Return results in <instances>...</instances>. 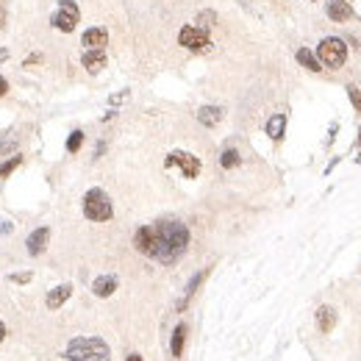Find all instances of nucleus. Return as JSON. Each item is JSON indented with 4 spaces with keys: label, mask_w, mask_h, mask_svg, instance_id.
<instances>
[{
    "label": "nucleus",
    "mask_w": 361,
    "mask_h": 361,
    "mask_svg": "<svg viewBox=\"0 0 361 361\" xmlns=\"http://www.w3.org/2000/svg\"><path fill=\"white\" fill-rule=\"evenodd\" d=\"M156 231V245H153V258L161 264H175L189 248V228L178 220H161L153 225Z\"/></svg>",
    "instance_id": "nucleus-1"
},
{
    "label": "nucleus",
    "mask_w": 361,
    "mask_h": 361,
    "mask_svg": "<svg viewBox=\"0 0 361 361\" xmlns=\"http://www.w3.org/2000/svg\"><path fill=\"white\" fill-rule=\"evenodd\" d=\"M64 356L69 361H109L111 350H109V345L98 336H78L67 345Z\"/></svg>",
    "instance_id": "nucleus-2"
},
{
    "label": "nucleus",
    "mask_w": 361,
    "mask_h": 361,
    "mask_svg": "<svg viewBox=\"0 0 361 361\" xmlns=\"http://www.w3.org/2000/svg\"><path fill=\"white\" fill-rule=\"evenodd\" d=\"M84 214L92 223H106V220H111L114 208H111L109 195H106L103 189H89V192L84 195Z\"/></svg>",
    "instance_id": "nucleus-3"
},
{
    "label": "nucleus",
    "mask_w": 361,
    "mask_h": 361,
    "mask_svg": "<svg viewBox=\"0 0 361 361\" xmlns=\"http://www.w3.org/2000/svg\"><path fill=\"white\" fill-rule=\"evenodd\" d=\"M317 56H320V61H322L325 67L339 69L342 64H345V59H347V45H345V39H339V36H328V39H322L320 47H317Z\"/></svg>",
    "instance_id": "nucleus-4"
},
{
    "label": "nucleus",
    "mask_w": 361,
    "mask_h": 361,
    "mask_svg": "<svg viewBox=\"0 0 361 361\" xmlns=\"http://www.w3.org/2000/svg\"><path fill=\"white\" fill-rule=\"evenodd\" d=\"M50 22H53V28H59L61 34H73V31L78 28V22H81L78 3H75V0H59V9H56V14L50 17Z\"/></svg>",
    "instance_id": "nucleus-5"
},
{
    "label": "nucleus",
    "mask_w": 361,
    "mask_h": 361,
    "mask_svg": "<svg viewBox=\"0 0 361 361\" xmlns=\"http://www.w3.org/2000/svg\"><path fill=\"white\" fill-rule=\"evenodd\" d=\"M178 45H183L186 50H195V53H203L211 45V39H208V34L203 28H198V25H183L178 34Z\"/></svg>",
    "instance_id": "nucleus-6"
},
{
    "label": "nucleus",
    "mask_w": 361,
    "mask_h": 361,
    "mask_svg": "<svg viewBox=\"0 0 361 361\" xmlns=\"http://www.w3.org/2000/svg\"><path fill=\"white\" fill-rule=\"evenodd\" d=\"M175 164L183 170V175H186V178H198V175H200V161H198V156H192V153L173 150V153L164 158V167H175Z\"/></svg>",
    "instance_id": "nucleus-7"
},
{
    "label": "nucleus",
    "mask_w": 361,
    "mask_h": 361,
    "mask_svg": "<svg viewBox=\"0 0 361 361\" xmlns=\"http://www.w3.org/2000/svg\"><path fill=\"white\" fill-rule=\"evenodd\" d=\"M47 242H50V228H36L28 239H25V250L31 256H42L47 250Z\"/></svg>",
    "instance_id": "nucleus-8"
},
{
    "label": "nucleus",
    "mask_w": 361,
    "mask_h": 361,
    "mask_svg": "<svg viewBox=\"0 0 361 361\" xmlns=\"http://www.w3.org/2000/svg\"><path fill=\"white\" fill-rule=\"evenodd\" d=\"M153 245H156V231L153 225H142L134 236V248L142 253V256H153Z\"/></svg>",
    "instance_id": "nucleus-9"
},
{
    "label": "nucleus",
    "mask_w": 361,
    "mask_h": 361,
    "mask_svg": "<svg viewBox=\"0 0 361 361\" xmlns=\"http://www.w3.org/2000/svg\"><path fill=\"white\" fill-rule=\"evenodd\" d=\"M81 45L86 50H103L109 45V34H106V28H86L81 36Z\"/></svg>",
    "instance_id": "nucleus-10"
},
{
    "label": "nucleus",
    "mask_w": 361,
    "mask_h": 361,
    "mask_svg": "<svg viewBox=\"0 0 361 361\" xmlns=\"http://www.w3.org/2000/svg\"><path fill=\"white\" fill-rule=\"evenodd\" d=\"M325 11H328V17H331L333 22H347V20H353V6L347 3V0H328Z\"/></svg>",
    "instance_id": "nucleus-11"
},
{
    "label": "nucleus",
    "mask_w": 361,
    "mask_h": 361,
    "mask_svg": "<svg viewBox=\"0 0 361 361\" xmlns=\"http://www.w3.org/2000/svg\"><path fill=\"white\" fill-rule=\"evenodd\" d=\"M69 295H73V286H69V283H61V286L50 289L47 297H45L47 308H61V306H64V303L69 300Z\"/></svg>",
    "instance_id": "nucleus-12"
},
{
    "label": "nucleus",
    "mask_w": 361,
    "mask_h": 361,
    "mask_svg": "<svg viewBox=\"0 0 361 361\" xmlns=\"http://www.w3.org/2000/svg\"><path fill=\"white\" fill-rule=\"evenodd\" d=\"M81 64L86 67V73H100V69L106 67V53L103 50H86L84 56H81Z\"/></svg>",
    "instance_id": "nucleus-13"
},
{
    "label": "nucleus",
    "mask_w": 361,
    "mask_h": 361,
    "mask_svg": "<svg viewBox=\"0 0 361 361\" xmlns=\"http://www.w3.org/2000/svg\"><path fill=\"white\" fill-rule=\"evenodd\" d=\"M333 325H336V311H333L331 306H320V308H317V328H320L322 333H331Z\"/></svg>",
    "instance_id": "nucleus-14"
},
{
    "label": "nucleus",
    "mask_w": 361,
    "mask_h": 361,
    "mask_svg": "<svg viewBox=\"0 0 361 361\" xmlns=\"http://www.w3.org/2000/svg\"><path fill=\"white\" fill-rule=\"evenodd\" d=\"M114 289H117V275H100L92 283V292L98 297H109V295H114Z\"/></svg>",
    "instance_id": "nucleus-15"
},
{
    "label": "nucleus",
    "mask_w": 361,
    "mask_h": 361,
    "mask_svg": "<svg viewBox=\"0 0 361 361\" xmlns=\"http://www.w3.org/2000/svg\"><path fill=\"white\" fill-rule=\"evenodd\" d=\"M198 119H200V125H206V128H214V125L223 119V109H220V106H203V109L198 111Z\"/></svg>",
    "instance_id": "nucleus-16"
},
{
    "label": "nucleus",
    "mask_w": 361,
    "mask_h": 361,
    "mask_svg": "<svg viewBox=\"0 0 361 361\" xmlns=\"http://www.w3.org/2000/svg\"><path fill=\"white\" fill-rule=\"evenodd\" d=\"M283 131H286V114H272V117L267 119V134L270 139H281L283 136Z\"/></svg>",
    "instance_id": "nucleus-17"
},
{
    "label": "nucleus",
    "mask_w": 361,
    "mask_h": 361,
    "mask_svg": "<svg viewBox=\"0 0 361 361\" xmlns=\"http://www.w3.org/2000/svg\"><path fill=\"white\" fill-rule=\"evenodd\" d=\"M206 275H208V270L198 272V275H192V281L186 283V289H183V297L178 300V311H181V308H183V306H186V303H189V297H192L195 292H198V286H200V283L206 281Z\"/></svg>",
    "instance_id": "nucleus-18"
},
{
    "label": "nucleus",
    "mask_w": 361,
    "mask_h": 361,
    "mask_svg": "<svg viewBox=\"0 0 361 361\" xmlns=\"http://www.w3.org/2000/svg\"><path fill=\"white\" fill-rule=\"evenodd\" d=\"M297 61H300L306 69H311V73H320V69H322V67H320V59H317V56H314L308 47H300V50H297Z\"/></svg>",
    "instance_id": "nucleus-19"
},
{
    "label": "nucleus",
    "mask_w": 361,
    "mask_h": 361,
    "mask_svg": "<svg viewBox=\"0 0 361 361\" xmlns=\"http://www.w3.org/2000/svg\"><path fill=\"white\" fill-rule=\"evenodd\" d=\"M183 342H186V325H178L173 331V342H170V353H173L175 358L183 353Z\"/></svg>",
    "instance_id": "nucleus-20"
},
{
    "label": "nucleus",
    "mask_w": 361,
    "mask_h": 361,
    "mask_svg": "<svg viewBox=\"0 0 361 361\" xmlns=\"http://www.w3.org/2000/svg\"><path fill=\"white\" fill-rule=\"evenodd\" d=\"M20 164H22V156H11V158H6V161L0 164V178H9V175L14 173Z\"/></svg>",
    "instance_id": "nucleus-21"
},
{
    "label": "nucleus",
    "mask_w": 361,
    "mask_h": 361,
    "mask_svg": "<svg viewBox=\"0 0 361 361\" xmlns=\"http://www.w3.org/2000/svg\"><path fill=\"white\" fill-rule=\"evenodd\" d=\"M81 145H84V131H73L67 136V153H78Z\"/></svg>",
    "instance_id": "nucleus-22"
},
{
    "label": "nucleus",
    "mask_w": 361,
    "mask_h": 361,
    "mask_svg": "<svg viewBox=\"0 0 361 361\" xmlns=\"http://www.w3.org/2000/svg\"><path fill=\"white\" fill-rule=\"evenodd\" d=\"M239 161H242V158H239V153H236V150H231V148H228L225 150V153L223 156H220V164H223V167L225 170H231V167H236V164Z\"/></svg>",
    "instance_id": "nucleus-23"
},
{
    "label": "nucleus",
    "mask_w": 361,
    "mask_h": 361,
    "mask_svg": "<svg viewBox=\"0 0 361 361\" xmlns=\"http://www.w3.org/2000/svg\"><path fill=\"white\" fill-rule=\"evenodd\" d=\"M214 20H217V14H214V11H200V14H198V28L208 31L214 25Z\"/></svg>",
    "instance_id": "nucleus-24"
},
{
    "label": "nucleus",
    "mask_w": 361,
    "mask_h": 361,
    "mask_svg": "<svg viewBox=\"0 0 361 361\" xmlns=\"http://www.w3.org/2000/svg\"><path fill=\"white\" fill-rule=\"evenodd\" d=\"M347 94H350V100H353V106H356V111H361V94H358V89L356 86H347Z\"/></svg>",
    "instance_id": "nucleus-25"
},
{
    "label": "nucleus",
    "mask_w": 361,
    "mask_h": 361,
    "mask_svg": "<svg viewBox=\"0 0 361 361\" xmlns=\"http://www.w3.org/2000/svg\"><path fill=\"white\" fill-rule=\"evenodd\" d=\"M14 145H17V139H14V136H3V139H0V156H3L9 148H14Z\"/></svg>",
    "instance_id": "nucleus-26"
},
{
    "label": "nucleus",
    "mask_w": 361,
    "mask_h": 361,
    "mask_svg": "<svg viewBox=\"0 0 361 361\" xmlns=\"http://www.w3.org/2000/svg\"><path fill=\"white\" fill-rule=\"evenodd\" d=\"M11 231H14V225H11L9 220H0V233L6 236V233H11Z\"/></svg>",
    "instance_id": "nucleus-27"
},
{
    "label": "nucleus",
    "mask_w": 361,
    "mask_h": 361,
    "mask_svg": "<svg viewBox=\"0 0 361 361\" xmlns=\"http://www.w3.org/2000/svg\"><path fill=\"white\" fill-rule=\"evenodd\" d=\"M39 61H42V56L34 53V56H28V59H25V67H34V64H39Z\"/></svg>",
    "instance_id": "nucleus-28"
},
{
    "label": "nucleus",
    "mask_w": 361,
    "mask_h": 361,
    "mask_svg": "<svg viewBox=\"0 0 361 361\" xmlns=\"http://www.w3.org/2000/svg\"><path fill=\"white\" fill-rule=\"evenodd\" d=\"M6 92H9V81H6L3 75H0V98H3Z\"/></svg>",
    "instance_id": "nucleus-29"
},
{
    "label": "nucleus",
    "mask_w": 361,
    "mask_h": 361,
    "mask_svg": "<svg viewBox=\"0 0 361 361\" xmlns=\"http://www.w3.org/2000/svg\"><path fill=\"white\" fill-rule=\"evenodd\" d=\"M28 278H31V272H20V275H14V281H17V283H25Z\"/></svg>",
    "instance_id": "nucleus-30"
},
{
    "label": "nucleus",
    "mask_w": 361,
    "mask_h": 361,
    "mask_svg": "<svg viewBox=\"0 0 361 361\" xmlns=\"http://www.w3.org/2000/svg\"><path fill=\"white\" fill-rule=\"evenodd\" d=\"M6 339V325H3V320H0V342Z\"/></svg>",
    "instance_id": "nucleus-31"
},
{
    "label": "nucleus",
    "mask_w": 361,
    "mask_h": 361,
    "mask_svg": "<svg viewBox=\"0 0 361 361\" xmlns=\"http://www.w3.org/2000/svg\"><path fill=\"white\" fill-rule=\"evenodd\" d=\"M128 361H142V356H139V353H131V356H128Z\"/></svg>",
    "instance_id": "nucleus-32"
},
{
    "label": "nucleus",
    "mask_w": 361,
    "mask_h": 361,
    "mask_svg": "<svg viewBox=\"0 0 361 361\" xmlns=\"http://www.w3.org/2000/svg\"><path fill=\"white\" fill-rule=\"evenodd\" d=\"M6 56H9V50H0V61H6Z\"/></svg>",
    "instance_id": "nucleus-33"
},
{
    "label": "nucleus",
    "mask_w": 361,
    "mask_h": 361,
    "mask_svg": "<svg viewBox=\"0 0 361 361\" xmlns=\"http://www.w3.org/2000/svg\"><path fill=\"white\" fill-rule=\"evenodd\" d=\"M358 134H361V131H358Z\"/></svg>",
    "instance_id": "nucleus-34"
}]
</instances>
